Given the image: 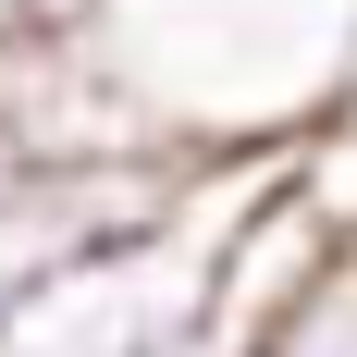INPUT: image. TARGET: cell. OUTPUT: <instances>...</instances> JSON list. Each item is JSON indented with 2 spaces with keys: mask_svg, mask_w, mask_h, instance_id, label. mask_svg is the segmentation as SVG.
<instances>
[{
  "mask_svg": "<svg viewBox=\"0 0 357 357\" xmlns=\"http://www.w3.org/2000/svg\"><path fill=\"white\" fill-rule=\"evenodd\" d=\"M197 357H234V333H222V345H197Z\"/></svg>",
  "mask_w": 357,
  "mask_h": 357,
  "instance_id": "cell-5",
  "label": "cell"
},
{
  "mask_svg": "<svg viewBox=\"0 0 357 357\" xmlns=\"http://www.w3.org/2000/svg\"><path fill=\"white\" fill-rule=\"evenodd\" d=\"M86 86L148 148H308L357 99V0H74Z\"/></svg>",
  "mask_w": 357,
  "mask_h": 357,
  "instance_id": "cell-1",
  "label": "cell"
},
{
  "mask_svg": "<svg viewBox=\"0 0 357 357\" xmlns=\"http://www.w3.org/2000/svg\"><path fill=\"white\" fill-rule=\"evenodd\" d=\"M13 25H25V13H13V0H0V37H13Z\"/></svg>",
  "mask_w": 357,
  "mask_h": 357,
  "instance_id": "cell-4",
  "label": "cell"
},
{
  "mask_svg": "<svg viewBox=\"0 0 357 357\" xmlns=\"http://www.w3.org/2000/svg\"><path fill=\"white\" fill-rule=\"evenodd\" d=\"M284 160L296 148H210L160 222L0 271V357H197V345H222L234 333V308H222L234 222L284 185Z\"/></svg>",
  "mask_w": 357,
  "mask_h": 357,
  "instance_id": "cell-2",
  "label": "cell"
},
{
  "mask_svg": "<svg viewBox=\"0 0 357 357\" xmlns=\"http://www.w3.org/2000/svg\"><path fill=\"white\" fill-rule=\"evenodd\" d=\"M234 357H357V234H333L321 271H296L259 321H234Z\"/></svg>",
  "mask_w": 357,
  "mask_h": 357,
  "instance_id": "cell-3",
  "label": "cell"
}]
</instances>
